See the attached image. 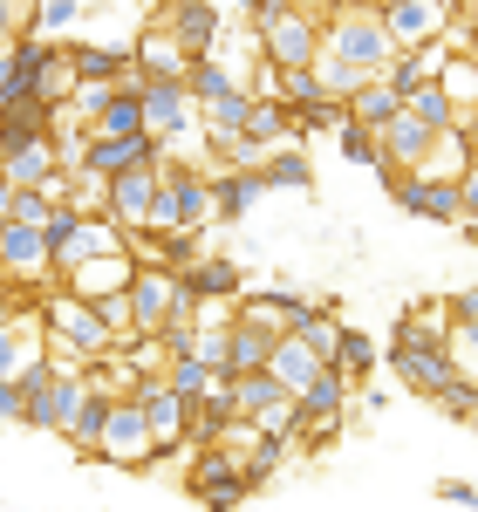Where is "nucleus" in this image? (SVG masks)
<instances>
[{"label":"nucleus","instance_id":"nucleus-1","mask_svg":"<svg viewBox=\"0 0 478 512\" xmlns=\"http://www.w3.org/2000/svg\"><path fill=\"white\" fill-rule=\"evenodd\" d=\"M41 246H48V274L69 280L76 267H89V260H110V253H123V233L103 219V212H55L48 226H41Z\"/></svg>","mask_w":478,"mask_h":512},{"label":"nucleus","instance_id":"nucleus-2","mask_svg":"<svg viewBox=\"0 0 478 512\" xmlns=\"http://www.w3.org/2000/svg\"><path fill=\"white\" fill-rule=\"evenodd\" d=\"M205 226H212V185H205V171L164 158L151 212H144V233H205Z\"/></svg>","mask_w":478,"mask_h":512},{"label":"nucleus","instance_id":"nucleus-3","mask_svg":"<svg viewBox=\"0 0 478 512\" xmlns=\"http://www.w3.org/2000/svg\"><path fill=\"white\" fill-rule=\"evenodd\" d=\"M321 55L349 62L362 76H383V69L397 62V48L383 35V14H376V7H335V14H321Z\"/></svg>","mask_w":478,"mask_h":512},{"label":"nucleus","instance_id":"nucleus-4","mask_svg":"<svg viewBox=\"0 0 478 512\" xmlns=\"http://www.w3.org/2000/svg\"><path fill=\"white\" fill-rule=\"evenodd\" d=\"M390 369H397L403 390L417 396H438L458 369H451V355H444V328H431V321H403L397 342H390Z\"/></svg>","mask_w":478,"mask_h":512},{"label":"nucleus","instance_id":"nucleus-5","mask_svg":"<svg viewBox=\"0 0 478 512\" xmlns=\"http://www.w3.org/2000/svg\"><path fill=\"white\" fill-rule=\"evenodd\" d=\"M390 198H397L410 219H424V226H458L465 212H478V178L444 185V178H417V171H403V178H390Z\"/></svg>","mask_w":478,"mask_h":512},{"label":"nucleus","instance_id":"nucleus-6","mask_svg":"<svg viewBox=\"0 0 478 512\" xmlns=\"http://www.w3.org/2000/svg\"><path fill=\"white\" fill-rule=\"evenodd\" d=\"M123 301H130V335H158L164 321L192 315V301H185L178 274H164V267H151V260H137V267H130Z\"/></svg>","mask_w":478,"mask_h":512},{"label":"nucleus","instance_id":"nucleus-7","mask_svg":"<svg viewBox=\"0 0 478 512\" xmlns=\"http://www.w3.org/2000/svg\"><path fill=\"white\" fill-rule=\"evenodd\" d=\"M253 48H260L267 69H308V62L321 55V21H315V14L280 7L267 28H253Z\"/></svg>","mask_w":478,"mask_h":512},{"label":"nucleus","instance_id":"nucleus-8","mask_svg":"<svg viewBox=\"0 0 478 512\" xmlns=\"http://www.w3.org/2000/svg\"><path fill=\"white\" fill-rule=\"evenodd\" d=\"M185 492H192V506H205V512H239V506H246L239 458H233V451H219V444H199V458L185 465Z\"/></svg>","mask_w":478,"mask_h":512},{"label":"nucleus","instance_id":"nucleus-9","mask_svg":"<svg viewBox=\"0 0 478 512\" xmlns=\"http://www.w3.org/2000/svg\"><path fill=\"white\" fill-rule=\"evenodd\" d=\"M130 403H137V417H144V437H151V451H158V458L185 451V417H192V403L171 390L164 376H144Z\"/></svg>","mask_w":478,"mask_h":512},{"label":"nucleus","instance_id":"nucleus-10","mask_svg":"<svg viewBox=\"0 0 478 512\" xmlns=\"http://www.w3.org/2000/svg\"><path fill=\"white\" fill-rule=\"evenodd\" d=\"M96 458H103V465H117V472H151V465H158V451H151L144 417H137V403H130V396H117V403H110L103 437H96Z\"/></svg>","mask_w":478,"mask_h":512},{"label":"nucleus","instance_id":"nucleus-11","mask_svg":"<svg viewBox=\"0 0 478 512\" xmlns=\"http://www.w3.org/2000/svg\"><path fill=\"white\" fill-rule=\"evenodd\" d=\"M164 158H171V151H164ZM164 158H158V164H130V171H117V178L103 185V219H110L123 239L144 233V212H151V192H158Z\"/></svg>","mask_w":478,"mask_h":512},{"label":"nucleus","instance_id":"nucleus-12","mask_svg":"<svg viewBox=\"0 0 478 512\" xmlns=\"http://www.w3.org/2000/svg\"><path fill=\"white\" fill-rule=\"evenodd\" d=\"M137 110H144V137H158V144L199 130V110H192L185 82H144V89H137Z\"/></svg>","mask_w":478,"mask_h":512},{"label":"nucleus","instance_id":"nucleus-13","mask_svg":"<svg viewBox=\"0 0 478 512\" xmlns=\"http://www.w3.org/2000/svg\"><path fill=\"white\" fill-rule=\"evenodd\" d=\"M158 21H164V35L178 41V55H185V62L212 55V48H219V28H226L212 0H171V7H164Z\"/></svg>","mask_w":478,"mask_h":512},{"label":"nucleus","instance_id":"nucleus-14","mask_svg":"<svg viewBox=\"0 0 478 512\" xmlns=\"http://www.w3.org/2000/svg\"><path fill=\"white\" fill-rule=\"evenodd\" d=\"M383 14V35H390V48L397 55H410V48H424V41H444L458 21L451 14H438L431 0H397V7H376Z\"/></svg>","mask_w":478,"mask_h":512},{"label":"nucleus","instance_id":"nucleus-15","mask_svg":"<svg viewBox=\"0 0 478 512\" xmlns=\"http://www.w3.org/2000/svg\"><path fill=\"white\" fill-rule=\"evenodd\" d=\"M0 280L7 287H41V280H55L48 274V246H41L35 226H0Z\"/></svg>","mask_w":478,"mask_h":512},{"label":"nucleus","instance_id":"nucleus-16","mask_svg":"<svg viewBox=\"0 0 478 512\" xmlns=\"http://www.w3.org/2000/svg\"><path fill=\"white\" fill-rule=\"evenodd\" d=\"M178 287H185V301H192V308H199V301H239L246 274H239L233 253H199V260L178 274Z\"/></svg>","mask_w":478,"mask_h":512},{"label":"nucleus","instance_id":"nucleus-17","mask_svg":"<svg viewBox=\"0 0 478 512\" xmlns=\"http://www.w3.org/2000/svg\"><path fill=\"white\" fill-rule=\"evenodd\" d=\"M205 185H212V226H239L267 198V178L260 171H205Z\"/></svg>","mask_w":478,"mask_h":512},{"label":"nucleus","instance_id":"nucleus-18","mask_svg":"<svg viewBox=\"0 0 478 512\" xmlns=\"http://www.w3.org/2000/svg\"><path fill=\"white\" fill-rule=\"evenodd\" d=\"M41 355V315H0V383H14Z\"/></svg>","mask_w":478,"mask_h":512},{"label":"nucleus","instance_id":"nucleus-19","mask_svg":"<svg viewBox=\"0 0 478 512\" xmlns=\"http://www.w3.org/2000/svg\"><path fill=\"white\" fill-rule=\"evenodd\" d=\"M130 246L123 253H110V260H89V267H76V274L62 280V294H76V301H96V294H117V287H130Z\"/></svg>","mask_w":478,"mask_h":512},{"label":"nucleus","instance_id":"nucleus-20","mask_svg":"<svg viewBox=\"0 0 478 512\" xmlns=\"http://www.w3.org/2000/svg\"><path fill=\"white\" fill-rule=\"evenodd\" d=\"M55 130V110H41L35 96H21V103H7L0 110V151H21V144H41Z\"/></svg>","mask_w":478,"mask_h":512},{"label":"nucleus","instance_id":"nucleus-21","mask_svg":"<svg viewBox=\"0 0 478 512\" xmlns=\"http://www.w3.org/2000/svg\"><path fill=\"white\" fill-rule=\"evenodd\" d=\"M267 376L280 383V396H301V390H308V383L321 376V362H315L308 349H301L294 335H280V342H274V355H267Z\"/></svg>","mask_w":478,"mask_h":512},{"label":"nucleus","instance_id":"nucleus-22","mask_svg":"<svg viewBox=\"0 0 478 512\" xmlns=\"http://www.w3.org/2000/svg\"><path fill=\"white\" fill-rule=\"evenodd\" d=\"M260 178H267V192H315V164L301 144H280L260 158Z\"/></svg>","mask_w":478,"mask_h":512},{"label":"nucleus","instance_id":"nucleus-23","mask_svg":"<svg viewBox=\"0 0 478 512\" xmlns=\"http://www.w3.org/2000/svg\"><path fill=\"white\" fill-rule=\"evenodd\" d=\"M397 110H403V96H397V89H390L383 76H369V82L356 89V96L342 103V117H349V123H362V130H383V123L397 117Z\"/></svg>","mask_w":478,"mask_h":512},{"label":"nucleus","instance_id":"nucleus-24","mask_svg":"<svg viewBox=\"0 0 478 512\" xmlns=\"http://www.w3.org/2000/svg\"><path fill=\"white\" fill-rule=\"evenodd\" d=\"M294 403H301V417H308V424H342V410H349V383H342L335 369H321Z\"/></svg>","mask_w":478,"mask_h":512},{"label":"nucleus","instance_id":"nucleus-25","mask_svg":"<svg viewBox=\"0 0 478 512\" xmlns=\"http://www.w3.org/2000/svg\"><path fill=\"white\" fill-rule=\"evenodd\" d=\"M444 89V103H451V110H458V117L472 123V96H478V69H472V48H451V55H444V69L438 76H431Z\"/></svg>","mask_w":478,"mask_h":512},{"label":"nucleus","instance_id":"nucleus-26","mask_svg":"<svg viewBox=\"0 0 478 512\" xmlns=\"http://www.w3.org/2000/svg\"><path fill=\"white\" fill-rule=\"evenodd\" d=\"M69 55V76L76 82H110L117 89L130 76V48H62Z\"/></svg>","mask_w":478,"mask_h":512},{"label":"nucleus","instance_id":"nucleus-27","mask_svg":"<svg viewBox=\"0 0 478 512\" xmlns=\"http://www.w3.org/2000/svg\"><path fill=\"white\" fill-rule=\"evenodd\" d=\"M403 110H410L417 123H431L438 137H444V130H472V123H465L458 110H451V103H444V89H438V82H417V89L403 96Z\"/></svg>","mask_w":478,"mask_h":512},{"label":"nucleus","instance_id":"nucleus-28","mask_svg":"<svg viewBox=\"0 0 478 512\" xmlns=\"http://www.w3.org/2000/svg\"><path fill=\"white\" fill-rule=\"evenodd\" d=\"M89 137H144V110H137V96H130V89H110V103L96 110Z\"/></svg>","mask_w":478,"mask_h":512},{"label":"nucleus","instance_id":"nucleus-29","mask_svg":"<svg viewBox=\"0 0 478 512\" xmlns=\"http://www.w3.org/2000/svg\"><path fill=\"white\" fill-rule=\"evenodd\" d=\"M376 362H383V355H376V342H369L362 328H342V335H335V376H342V383L369 376Z\"/></svg>","mask_w":478,"mask_h":512},{"label":"nucleus","instance_id":"nucleus-30","mask_svg":"<svg viewBox=\"0 0 478 512\" xmlns=\"http://www.w3.org/2000/svg\"><path fill=\"white\" fill-rule=\"evenodd\" d=\"M308 76L321 82V96H328V103H349V96H356L362 82V69H349V62H335V55H315V62H308Z\"/></svg>","mask_w":478,"mask_h":512},{"label":"nucleus","instance_id":"nucleus-31","mask_svg":"<svg viewBox=\"0 0 478 512\" xmlns=\"http://www.w3.org/2000/svg\"><path fill=\"white\" fill-rule=\"evenodd\" d=\"M335 335H342V321H335V308H321V315H308L301 328H294V342L315 355L321 369H335Z\"/></svg>","mask_w":478,"mask_h":512},{"label":"nucleus","instance_id":"nucleus-32","mask_svg":"<svg viewBox=\"0 0 478 512\" xmlns=\"http://www.w3.org/2000/svg\"><path fill=\"white\" fill-rule=\"evenodd\" d=\"M301 424H308V417H301V403H294V396H280L274 410H260V417H253V431L267 437V444H294Z\"/></svg>","mask_w":478,"mask_h":512},{"label":"nucleus","instance_id":"nucleus-33","mask_svg":"<svg viewBox=\"0 0 478 512\" xmlns=\"http://www.w3.org/2000/svg\"><path fill=\"white\" fill-rule=\"evenodd\" d=\"M164 383L185 396V403H199V396L219 383V369H205V362H192V355H178V362H164Z\"/></svg>","mask_w":478,"mask_h":512},{"label":"nucleus","instance_id":"nucleus-34","mask_svg":"<svg viewBox=\"0 0 478 512\" xmlns=\"http://www.w3.org/2000/svg\"><path fill=\"white\" fill-rule=\"evenodd\" d=\"M280 458H287V444H267V437H260V444L239 458V485H246V492H260V485L280 472Z\"/></svg>","mask_w":478,"mask_h":512},{"label":"nucleus","instance_id":"nucleus-35","mask_svg":"<svg viewBox=\"0 0 478 512\" xmlns=\"http://www.w3.org/2000/svg\"><path fill=\"white\" fill-rule=\"evenodd\" d=\"M76 21H82V0H41V7H35V28H28V35L62 41L69 28H76Z\"/></svg>","mask_w":478,"mask_h":512},{"label":"nucleus","instance_id":"nucleus-36","mask_svg":"<svg viewBox=\"0 0 478 512\" xmlns=\"http://www.w3.org/2000/svg\"><path fill=\"white\" fill-rule=\"evenodd\" d=\"M55 212H62V205L41 192V185H28V192H14V198H7V219H14V226H35V233L48 226V219H55Z\"/></svg>","mask_w":478,"mask_h":512},{"label":"nucleus","instance_id":"nucleus-37","mask_svg":"<svg viewBox=\"0 0 478 512\" xmlns=\"http://www.w3.org/2000/svg\"><path fill=\"white\" fill-rule=\"evenodd\" d=\"M431 403H438L444 417H451V424L465 431V424H472V410H478V390H472V376H451V383H444V390L431 396Z\"/></svg>","mask_w":478,"mask_h":512},{"label":"nucleus","instance_id":"nucleus-38","mask_svg":"<svg viewBox=\"0 0 478 512\" xmlns=\"http://www.w3.org/2000/svg\"><path fill=\"white\" fill-rule=\"evenodd\" d=\"M335 137H342V158L349 164H369V171H376V164H383V151H376V130H362V123H335Z\"/></svg>","mask_w":478,"mask_h":512},{"label":"nucleus","instance_id":"nucleus-39","mask_svg":"<svg viewBox=\"0 0 478 512\" xmlns=\"http://www.w3.org/2000/svg\"><path fill=\"white\" fill-rule=\"evenodd\" d=\"M287 123H294V144H301V137H321V130H335V123H342V103H308V110H287Z\"/></svg>","mask_w":478,"mask_h":512},{"label":"nucleus","instance_id":"nucleus-40","mask_svg":"<svg viewBox=\"0 0 478 512\" xmlns=\"http://www.w3.org/2000/svg\"><path fill=\"white\" fill-rule=\"evenodd\" d=\"M444 355H451V369H458V376H472V369H478V335H472V321H451Z\"/></svg>","mask_w":478,"mask_h":512},{"label":"nucleus","instance_id":"nucleus-41","mask_svg":"<svg viewBox=\"0 0 478 512\" xmlns=\"http://www.w3.org/2000/svg\"><path fill=\"white\" fill-rule=\"evenodd\" d=\"M35 7H41V0H0V48L35 28Z\"/></svg>","mask_w":478,"mask_h":512},{"label":"nucleus","instance_id":"nucleus-42","mask_svg":"<svg viewBox=\"0 0 478 512\" xmlns=\"http://www.w3.org/2000/svg\"><path fill=\"white\" fill-rule=\"evenodd\" d=\"M21 96H28V82L14 76V62H7V48H0V110H7V103H21Z\"/></svg>","mask_w":478,"mask_h":512},{"label":"nucleus","instance_id":"nucleus-43","mask_svg":"<svg viewBox=\"0 0 478 512\" xmlns=\"http://www.w3.org/2000/svg\"><path fill=\"white\" fill-rule=\"evenodd\" d=\"M438 499H451L458 512H472V499H478V492H472V478H444V485H438Z\"/></svg>","mask_w":478,"mask_h":512},{"label":"nucleus","instance_id":"nucleus-44","mask_svg":"<svg viewBox=\"0 0 478 512\" xmlns=\"http://www.w3.org/2000/svg\"><path fill=\"white\" fill-rule=\"evenodd\" d=\"M280 7H287V0H239V14H246L253 28H267V21L280 14Z\"/></svg>","mask_w":478,"mask_h":512},{"label":"nucleus","instance_id":"nucleus-45","mask_svg":"<svg viewBox=\"0 0 478 512\" xmlns=\"http://www.w3.org/2000/svg\"><path fill=\"white\" fill-rule=\"evenodd\" d=\"M0 424H21V383H0Z\"/></svg>","mask_w":478,"mask_h":512},{"label":"nucleus","instance_id":"nucleus-46","mask_svg":"<svg viewBox=\"0 0 478 512\" xmlns=\"http://www.w3.org/2000/svg\"><path fill=\"white\" fill-rule=\"evenodd\" d=\"M451 321H478V294H472V287L451 294Z\"/></svg>","mask_w":478,"mask_h":512},{"label":"nucleus","instance_id":"nucleus-47","mask_svg":"<svg viewBox=\"0 0 478 512\" xmlns=\"http://www.w3.org/2000/svg\"><path fill=\"white\" fill-rule=\"evenodd\" d=\"M287 7H294V14H315V21H321V14H335L342 0H287Z\"/></svg>","mask_w":478,"mask_h":512},{"label":"nucleus","instance_id":"nucleus-48","mask_svg":"<svg viewBox=\"0 0 478 512\" xmlns=\"http://www.w3.org/2000/svg\"><path fill=\"white\" fill-rule=\"evenodd\" d=\"M7 198H14V185H7V178H0V219H7Z\"/></svg>","mask_w":478,"mask_h":512},{"label":"nucleus","instance_id":"nucleus-49","mask_svg":"<svg viewBox=\"0 0 478 512\" xmlns=\"http://www.w3.org/2000/svg\"><path fill=\"white\" fill-rule=\"evenodd\" d=\"M48 512H62V506H48Z\"/></svg>","mask_w":478,"mask_h":512}]
</instances>
